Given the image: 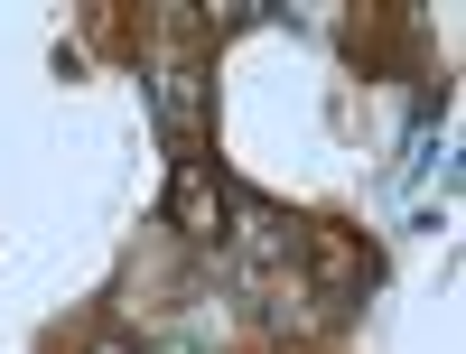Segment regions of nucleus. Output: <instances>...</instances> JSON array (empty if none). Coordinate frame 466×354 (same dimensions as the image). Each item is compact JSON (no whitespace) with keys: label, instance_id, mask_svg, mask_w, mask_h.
<instances>
[{"label":"nucleus","instance_id":"f257e3e1","mask_svg":"<svg viewBox=\"0 0 466 354\" xmlns=\"http://www.w3.org/2000/svg\"><path fill=\"white\" fill-rule=\"evenodd\" d=\"M159 112H168V122H197V75H187V66H168V85H159Z\"/></svg>","mask_w":466,"mask_h":354},{"label":"nucleus","instance_id":"f03ea898","mask_svg":"<svg viewBox=\"0 0 466 354\" xmlns=\"http://www.w3.org/2000/svg\"><path fill=\"white\" fill-rule=\"evenodd\" d=\"M103 354H131V345H103Z\"/></svg>","mask_w":466,"mask_h":354}]
</instances>
